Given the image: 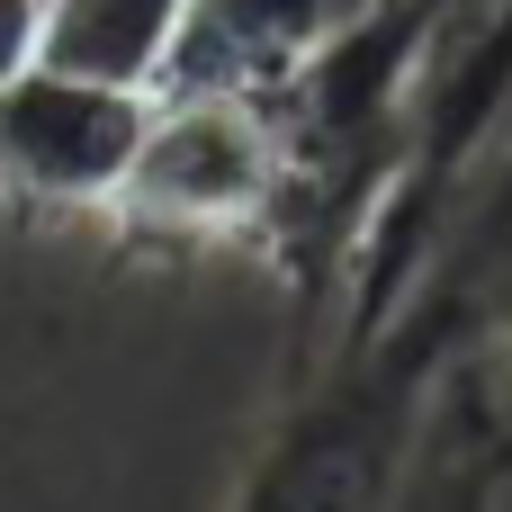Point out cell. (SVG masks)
Masks as SVG:
<instances>
[{"label": "cell", "instance_id": "obj_1", "mask_svg": "<svg viewBox=\"0 0 512 512\" xmlns=\"http://www.w3.org/2000/svg\"><path fill=\"white\" fill-rule=\"evenodd\" d=\"M450 0H369L333 45H315L297 72H279L261 99L270 126V216L252 261L288 288V369L333 333L351 270L405 189L414 162V90L432 63Z\"/></svg>", "mask_w": 512, "mask_h": 512}, {"label": "cell", "instance_id": "obj_2", "mask_svg": "<svg viewBox=\"0 0 512 512\" xmlns=\"http://www.w3.org/2000/svg\"><path fill=\"white\" fill-rule=\"evenodd\" d=\"M270 216V126L252 90H153L144 144L99 216L117 252L198 261L252 252Z\"/></svg>", "mask_w": 512, "mask_h": 512}, {"label": "cell", "instance_id": "obj_3", "mask_svg": "<svg viewBox=\"0 0 512 512\" xmlns=\"http://www.w3.org/2000/svg\"><path fill=\"white\" fill-rule=\"evenodd\" d=\"M153 117V81H108L81 63H18L0 81V216L63 234L99 225Z\"/></svg>", "mask_w": 512, "mask_h": 512}, {"label": "cell", "instance_id": "obj_4", "mask_svg": "<svg viewBox=\"0 0 512 512\" xmlns=\"http://www.w3.org/2000/svg\"><path fill=\"white\" fill-rule=\"evenodd\" d=\"M504 108H512V0H468V9L441 18V36H432V63H423V90H414V162H405V189L387 198V216H378L360 270H351V297H342L333 333L360 324V315L396 288L405 252L423 243V225H432V207L450 198V180L486 153V135L504 126ZM333 333H324V342H333ZM324 342H315V351H324ZM315 351H306V360H315ZM306 360H297V369H306Z\"/></svg>", "mask_w": 512, "mask_h": 512}, {"label": "cell", "instance_id": "obj_5", "mask_svg": "<svg viewBox=\"0 0 512 512\" xmlns=\"http://www.w3.org/2000/svg\"><path fill=\"white\" fill-rule=\"evenodd\" d=\"M495 495H512V288H495L486 315L414 378L387 477V504L432 512H477Z\"/></svg>", "mask_w": 512, "mask_h": 512}, {"label": "cell", "instance_id": "obj_6", "mask_svg": "<svg viewBox=\"0 0 512 512\" xmlns=\"http://www.w3.org/2000/svg\"><path fill=\"white\" fill-rule=\"evenodd\" d=\"M369 0H189L153 90H270L315 45H333Z\"/></svg>", "mask_w": 512, "mask_h": 512}, {"label": "cell", "instance_id": "obj_7", "mask_svg": "<svg viewBox=\"0 0 512 512\" xmlns=\"http://www.w3.org/2000/svg\"><path fill=\"white\" fill-rule=\"evenodd\" d=\"M180 9L189 0H45V54L108 81H153Z\"/></svg>", "mask_w": 512, "mask_h": 512}, {"label": "cell", "instance_id": "obj_8", "mask_svg": "<svg viewBox=\"0 0 512 512\" xmlns=\"http://www.w3.org/2000/svg\"><path fill=\"white\" fill-rule=\"evenodd\" d=\"M45 54V0H0V81Z\"/></svg>", "mask_w": 512, "mask_h": 512}, {"label": "cell", "instance_id": "obj_9", "mask_svg": "<svg viewBox=\"0 0 512 512\" xmlns=\"http://www.w3.org/2000/svg\"><path fill=\"white\" fill-rule=\"evenodd\" d=\"M459 9H468V0H450V9H441V18H459Z\"/></svg>", "mask_w": 512, "mask_h": 512}]
</instances>
